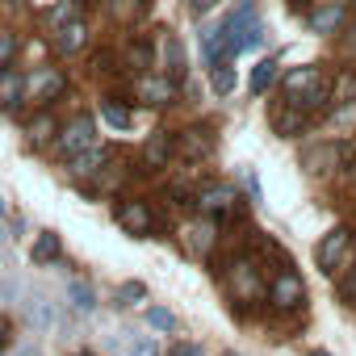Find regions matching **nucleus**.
<instances>
[{"label": "nucleus", "instance_id": "obj_41", "mask_svg": "<svg viewBox=\"0 0 356 356\" xmlns=\"http://www.w3.org/2000/svg\"><path fill=\"white\" fill-rule=\"evenodd\" d=\"M5 210H9V206H5V197H0V218H5Z\"/></svg>", "mask_w": 356, "mask_h": 356}, {"label": "nucleus", "instance_id": "obj_35", "mask_svg": "<svg viewBox=\"0 0 356 356\" xmlns=\"http://www.w3.org/2000/svg\"><path fill=\"white\" fill-rule=\"evenodd\" d=\"M126 356H159V348L147 339V335H138V339H130V352Z\"/></svg>", "mask_w": 356, "mask_h": 356}, {"label": "nucleus", "instance_id": "obj_18", "mask_svg": "<svg viewBox=\"0 0 356 356\" xmlns=\"http://www.w3.org/2000/svg\"><path fill=\"white\" fill-rule=\"evenodd\" d=\"M318 80H323V72H318V67H293V72H285V101H293V105H298V101H302Z\"/></svg>", "mask_w": 356, "mask_h": 356}, {"label": "nucleus", "instance_id": "obj_11", "mask_svg": "<svg viewBox=\"0 0 356 356\" xmlns=\"http://www.w3.org/2000/svg\"><path fill=\"white\" fill-rule=\"evenodd\" d=\"M176 159V134L172 130H155L143 147V172H163Z\"/></svg>", "mask_w": 356, "mask_h": 356}, {"label": "nucleus", "instance_id": "obj_22", "mask_svg": "<svg viewBox=\"0 0 356 356\" xmlns=\"http://www.w3.org/2000/svg\"><path fill=\"white\" fill-rule=\"evenodd\" d=\"M126 67L138 72V76L155 67V47H151V38H134V42L126 47Z\"/></svg>", "mask_w": 356, "mask_h": 356}, {"label": "nucleus", "instance_id": "obj_4", "mask_svg": "<svg viewBox=\"0 0 356 356\" xmlns=\"http://www.w3.org/2000/svg\"><path fill=\"white\" fill-rule=\"evenodd\" d=\"M352 248H356V239H352V231H348V227H335V231H327V235L318 239V248H314V264H318V273L335 277L339 268H348V260H352Z\"/></svg>", "mask_w": 356, "mask_h": 356}, {"label": "nucleus", "instance_id": "obj_25", "mask_svg": "<svg viewBox=\"0 0 356 356\" xmlns=\"http://www.w3.org/2000/svg\"><path fill=\"white\" fill-rule=\"evenodd\" d=\"M210 84H214L218 97H231L235 84H239V76H235V59H218V63H210Z\"/></svg>", "mask_w": 356, "mask_h": 356}, {"label": "nucleus", "instance_id": "obj_17", "mask_svg": "<svg viewBox=\"0 0 356 356\" xmlns=\"http://www.w3.org/2000/svg\"><path fill=\"white\" fill-rule=\"evenodd\" d=\"M26 101V76L13 67H0V113H13Z\"/></svg>", "mask_w": 356, "mask_h": 356}, {"label": "nucleus", "instance_id": "obj_32", "mask_svg": "<svg viewBox=\"0 0 356 356\" xmlns=\"http://www.w3.org/2000/svg\"><path fill=\"white\" fill-rule=\"evenodd\" d=\"M143 293H147V289H143V281H126V285H118L113 302H118V306H134V302H138Z\"/></svg>", "mask_w": 356, "mask_h": 356}, {"label": "nucleus", "instance_id": "obj_39", "mask_svg": "<svg viewBox=\"0 0 356 356\" xmlns=\"http://www.w3.org/2000/svg\"><path fill=\"white\" fill-rule=\"evenodd\" d=\"M9 348V318H0V352Z\"/></svg>", "mask_w": 356, "mask_h": 356}, {"label": "nucleus", "instance_id": "obj_36", "mask_svg": "<svg viewBox=\"0 0 356 356\" xmlns=\"http://www.w3.org/2000/svg\"><path fill=\"white\" fill-rule=\"evenodd\" d=\"M168 356H202V348H197V343H172Z\"/></svg>", "mask_w": 356, "mask_h": 356}, {"label": "nucleus", "instance_id": "obj_3", "mask_svg": "<svg viewBox=\"0 0 356 356\" xmlns=\"http://www.w3.org/2000/svg\"><path fill=\"white\" fill-rule=\"evenodd\" d=\"M193 206H197V214H206V218H239L243 214V197H239V189L235 185H227V181H210V185H202L197 193H193Z\"/></svg>", "mask_w": 356, "mask_h": 356}, {"label": "nucleus", "instance_id": "obj_30", "mask_svg": "<svg viewBox=\"0 0 356 356\" xmlns=\"http://www.w3.org/2000/svg\"><path fill=\"white\" fill-rule=\"evenodd\" d=\"M30 323H34V327H42V331L55 323V310H51V302H47V298H34V302H30Z\"/></svg>", "mask_w": 356, "mask_h": 356}, {"label": "nucleus", "instance_id": "obj_37", "mask_svg": "<svg viewBox=\"0 0 356 356\" xmlns=\"http://www.w3.org/2000/svg\"><path fill=\"white\" fill-rule=\"evenodd\" d=\"M92 67H97V72H113V55H109V51H97V55H92Z\"/></svg>", "mask_w": 356, "mask_h": 356}, {"label": "nucleus", "instance_id": "obj_23", "mask_svg": "<svg viewBox=\"0 0 356 356\" xmlns=\"http://www.w3.org/2000/svg\"><path fill=\"white\" fill-rule=\"evenodd\" d=\"M101 118H105L113 130H130V126H134V109H130L122 97H105V101H101Z\"/></svg>", "mask_w": 356, "mask_h": 356}, {"label": "nucleus", "instance_id": "obj_42", "mask_svg": "<svg viewBox=\"0 0 356 356\" xmlns=\"http://www.w3.org/2000/svg\"><path fill=\"white\" fill-rule=\"evenodd\" d=\"M310 356H331V352H310Z\"/></svg>", "mask_w": 356, "mask_h": 356}, {"label": "nucleus", "instance_id": "obj_16", "mask_svg": "<svg viewBox=\"0 0 356 356\" xmlns=\"http://www.w3.org/2000/svg\"><path fill=\"white\" fill-rule=\"evenodd\" d=\"M84 42H88V22H84V17L63 22V26L55 30V51H59V55H80Z\"/></svg>", "mask_w": 356, "mask_h": 356}, {"label": "nucleus", "instance_id": "obj_21", "mask_svg": "<svg viewBox=\"0 0 356 356\" xmlns=\"http://www.w3.org/2000/svg\"><path fill=\"white\" fill-rule=\"evenodd\" d=\"M159 51H163V63H168V72H163V76L181 80V76L189 72V67H185V47H181V38H176V34H163Z\"/></svg>", "mask_w": 356, "mask_h": 356}, {"label": "nucleus", "instance_id": "obj_13", "mask_svg": "<svg viewBox=\"0 0 356 356\" xmlns=\"http://www.w3.org/2000/svg\"><path fill=\"white\" fill-rule=\"evenodd\" d=\"M268 122H273V134H281V138H298V134L306 130V122H310V118H306V109H298L293 101H281V105L273 109V118H268Z\"/></svg>", "mask_w": 356, "mask_h": 356}, {"label": "nucleus", "instance_id": "obj_27", "mask_svg": "<svg viewBox=\"0 0 356 356\" xmlns=\"http://www.w3.org/2000/svg\"><path fill=\"white\" fill-rule=\"evenodd\" d=\"M80 13H84V0H59V5L47 9V22L51 26H63V22H76Z\"/></svg>", "mask_w": 356, "mask_h": 356}, {"label": "nucleus", "instance_id": "obj_6", "mask_svg": "<svg viewBox=\"0 0 356 356\" xmlns=\"http://www.w3.org/2000/svg\"><path fill=\"white\" fill-rule=\"evenodd\" d=\"M63 92H67V72H63V67H34V76L26 80V97L38 101L42 109H47L51 101H59Z\"/></svg>", "mask_w": 356, "mask_h": 356}, {"label": "nucleus", "instance_id": "obj_7", "mask_svg": "<svg viewBox=\"0 0 356 356\" xmlns=\"http://www.w3.org/2000/svg\"><path fill=\"white\" fill-rule=\"evenodd\" d=\"M113 218H118V227H122L126 235H138V239L155 235V210H151L147 202H138V197H126V202H118Z\"/></svg>", "mask_w": 356, "mask_h": 356}, {"label": "nucleus", "instance_id": "obj_34", "mask_svg": "<svg viewBox=\"0 0 356 356\" xmlns=\"http://www.w3.org/2000/svg\"><path fill=\"white\" fill-rule=\"evenodd\" d=\"M339 298H343L348 306H356V264H348V273H343V281H339Z\"/></svg>", "mask_w": 356, "mask_h": 356}, {"label": "nucleus", "instance_id": "obj_40", "mask_svg": "<svg viewBox=\"0 0 356 356\" xmlns=\"http://www.w3.org/2000/svg\"><path fill=\"white\" fill-rule=\"evenodd\" d=\"M17 356H42V352H38V348H22Z\"/></svg>", "mask_w": 356, "mask_h": 356}, {"label": "nucleus", "instance_id": "obj_10", "mask_svg": "<svg viewBox=\"0 0 356 356\" xmlns=\"http://www.w3.org/2000/svg\"><path fill=\"white\" fill-rule=\"evenodd\" d=\"M181 239H185L189 256H210V252H214V243H218V222L202 214V218H193V222H185V227H181Z\"/></svg>", "mask_w": 356, "mask_h": 356}, {"label": "nucleus", "instance_id": "obj_24", "mask_svg": "<svg viewBox=\"0 0 356 356\" xmlns=\"http://www.w3.org/2000/svg\"><path fill=\"white\" fill-rule=\"evenodd\" d=\"M277 80H281V63H277V59H260V63L252 67V97H264Z\"/></svg>", "mask_w": 356, "mask_h": 356}, {"label": "nucleus", "instance_id": "obj_44", "mask_svg": "<svg viewBox=\"0 0 356 356\" xmlns=\"http://www.w3.org/2000/svg\"><path fill=\"white\" fill-rule=\"evenodd\" d=\"M227 356H235V352H227Z\"/></svg>", "mask_w": 356, "mask_h": 356}, {"label": "nucleus", "instance_id": "obj_38", "mask_svg": "<svg viewBox=\"0 0 356 356\" xmlns=\"http://www.w3.org/2000/svg\"><path fill=\"white\" fill-rule=\"evenodd\" d=\"M214 5H218V0H189V13H193V17H202V13H210Z\"/></svg>", "mask_w": 356, "mask_h": 356}, {"label": "nucleus", "instance_id": "obj_8", "mask_svg": "<svg viewBox=\"0 0 356 356\" xmlns=\"http://www.w3.org/2000/svg\"><path fill=\"white\" fill-rule=\"evenodd\" d=\"M55 143H59V155H63V159H72V155H80L84 147H92V143H97L92 118H88V113H76L67 126H59V138H55Z\"/></svg>", "mask_w": 356, "mask_h": 356}, {"label": "nucleus", "instance_id": "obj_12", "mask_svg": "<svg viewBox=\"0 0 356 356\" xmlns=\"http://www.w3.org/2000/svg\"><path fill=\"white\" fill-rule=\"evenodd\" d=\"M210 151H214V138H210V130H202V126H189V130L176 134V155L189 159V163L206 159Z\"/></svg>", "mask_w": 356, "mask_h": 356}, {"label": "nucleus", "instance_id": "obj_9", "mask_svg": "<svg viewBox=\"0 0 356 356\" xmlns=\"http://www.w3.org/2000/svg\"><path fill=\"white\" fill-rule=\"evenodd\" d=\"M134 97L151 109H163V105H176V80L172 76H155V72H143L134 80Z\"/></svg>", "mask_w": 356, "mask_h": 356}, {"label": "nucleus", "instance_id": "obj_1", "mask_svg": "<svg viewBox=\"0 0 356 356\" xmlns=\"http://www.w3.org/2000/svg\"><path fill=\"white\" fill-rule=\"evenodd\" d=\"M222 34H227V55H243L248 47H260L264 42V26L256 17V0H239V9L222 22Z\"/></svg>", "mask_w": 356, "mask_h": 356}, {"label": "nucleus", "instance_id": "obj_15", "mask_svg": "<svg viewBox=\"0 0 356 356\" xmlns=\"http://www.w3.org/2000/svg\"><path fill=\"white\" fill-rule=\"evenodd\" d=\"M105 159H109V151L92 143V147H84L80 155H72L67 172L76 176V181H88V176H101V172H105Z\"/></svg>", "mask_w": 356, "mask_h": 356}, {"label": "nucleus", "instance_id": "obj_2", "mask_svg": "<svg viewBox=\"0 0 356 356\" xmlns=\"http://www.w3.org/2000/svg\"><path fill=\"white\" fill-rule=\"evenodd\" d=\"M227 289H231L235 302H260L264 289H268V281H264V273H260V260L248 256V252L235 256V260L227 264Z\"/></svg>", "mask_w": 356, "mask_h": 356}, {"label": "nucleus", "instance_id": "obj_26", "mask_svg": "<svg viewBox=\"0 0 356 356\" xmlns=\"http://www.w3.org/2000/svg\"><path fill=\"white\" fill-rule=\"evenodd\" d=\"M59 252H63L59 235H55V231H42V235L34 239V252H30V260H34V264H55V260H59Z\"/></svg>", "mask_w": 356, "mask_h": 356}, {"label": "nucleus", "instance_id": "obj_19", "mask_svg": "<svg viewBox=\"0 0 356 356\" xmlns=\"http://www.w3.org/2000/svg\"><path fill=\"white\" fill-rule=\"evenodd\" d=\"M147 9H151V0H105V13H109V22H118V26L143 22Z\"/></svg>", "mask_w": 356, "mask_h": 356}, {"label": "nucleus", "instance_id": "obj_20", "mask_svg": "<svg viewBox=\"0 0 356 356\" xmlns=\"http://www.w3.org/2000/svg\"><path fill=\"white\" fill-rule=\"evenodd\" d=\"M26 138H30V147H47L51 138H59V122H55V113H51V109H38V118L30 122Z\"/></svg>", "mask_w": 356, "mask_h": 356}, {"label": "nucleus", "instance_id": "obj_29", "mask_svg": "<svg viewBox=\"0 0 356 356\" xmlns=\"http://www.w3.org/2000/svg\"><path fill=\"white\" fill-rule=\"evenodd\" d=\"M331 101H335V105H356V76H352V72H343V76L335 80Z\"/></svg>", "mask_w": 356, "mask_h": 356}, {"label": "nucleus", "instance_id": "obj_33", "mask_svg": "<svg viewBox=\"0 0 356 356\" xmlns=\"http://www.w3.org/2000/svg\"><path fill=\"white\" fill-rule=\"evenodd\" d=\"M147 323H151L155 331H172V327H176V314L163 310V306H151V310H147Z\"/></svg>", "mask_w": 356, "mask_h": 356}, {"label": "nucleus", "instance_id": "obj_14", "mask_svg": "<svg viewBox=\"0 0 356 356\" xmlns=\"http://www.w3.org/2000/svg\"><path fill=\"white\" fill-rule=\"evenodd\" d=\"M343 22H348V5H343V0H327V5H318L310 13V30L314 34H339Z\"/></svg>", "mask_w": 356, "mask_h": 356}, {"label": "nucleus", "instance_id": "obj_31", "mask_svg": "<svg viewBox=\"0 0 356 356\" xmlns=\"http://www.w3.org/2000/svg\"><path fill=\"white\" fill-rule=\"evenodd\" d=\"M17 47H22V38H17L13 30H0V67H9V63H13Z\"/></svg>", "mask_w": 356, "mask_h": 356}, {"label": "nucleus", "instance_id": "obj_28", "mask_svg": "<svg viewBox=\"0 0 356 356\" xmlns=\"http://www.w3.org/2000/svg\"><path fill=\"white\" fill-rule=\"evenodd\" d=\"M67 302H72L80 314H88V310L97 306V298H92V289H88L84 281H72V285H67Z\"/></svg>", "mask_w": 356, "mask_h": 356}, {"label": "nucleus", "instance_id": "obj_5", "mask_svg": "<svg viewBox=\"0 0 356 356\" xmlns=\"http://www.w3.org/2000/svg\"><path fill=\"white\" fill-rule=\"evenodd\" d=\"M264 298H268V306H273L277 314H289V310H302V306H306V285H302V277L285 264V268L273 273Z\"/></svg>", "mask_w": 356, "mask_h": 356}, {"label": "nucleus", "instance_id": "obj_43", "mask_svg": "<svg viewBox=\"0 0 356 356\" xmlns=\"http://www.w3.org/2000/svg\"><path fill=\"white\" fill-rule=\"evenodd\" d=\"M76 356H92V352H76Z\"/></svg>", "mask_w": 356, "mask_h": 356}]
</instances>
